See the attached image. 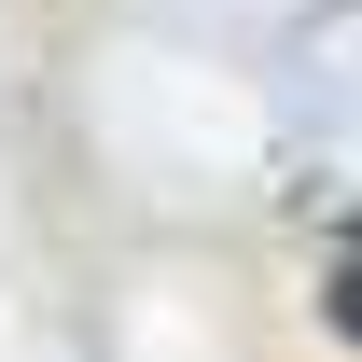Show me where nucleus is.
<instances>
[{
    "instance_id": "nucleus-1",
    "label": "nucleus",
    "mask_w": 362,
    "mask_h": 362,
    "mask_svg": "<svg viewBox=\"0 0 362 362\" xmlns=\"http://www.w3.org/2000/svg\"><path fill=\"white\" fill-rule=\"evenodd\" d=\"M334 320L362 334V237H349V265H334Z\"/></svg>"
}]
</instances>
